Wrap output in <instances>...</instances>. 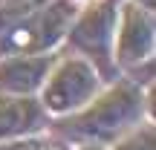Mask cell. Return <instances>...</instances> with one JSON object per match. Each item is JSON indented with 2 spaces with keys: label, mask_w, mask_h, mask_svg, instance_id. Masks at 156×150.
<instances>
[{
  "label": "cell",
  "mask_w": 156,
  "mask_h": 150,
  "mask_svg": "<svg viewBox=\"0 0 156 150\" xmlns=\"http://www.w3.org/2000/svg\"><path fill=\"white\" fill-rule=\"evenodd\" d=\"M153 89L139 87L130 81L127 75H119L107 81L81 110L69 113V116H58L49 121L46 133L61 139L64 145H113L122 133L136 127L145 118H153Z\"/></svg>",
  "instance_id": "cell-1"
},
{
  "label": "cell",
  "mask_w": 156,
  "mask_h": 150,
  "mask_svg": "<svg viewBox=\"0 0 156 150\" xmlns=\"http://www.w3.org/2000/svg\"><path fill=\"white\" fill-rule=\"evenodd\" d=\"M119 3L122 0H90L81 3L67 29L64 46L84 55L98 75L107 81L119 78V67L113 58V44H116V20H119Z\"/></svg>",
  "instance_id": "cell-2"
},
{
  "label": "cell",
  "mask_w": 156,
  "mask_h": 150,
  "mask_svg": "<svg viewBox=\"0 0 156 150\" xmlns=\"http://www.w3.org/2000/svg\"><path fill=\"white\" fill-rule=\"evenodd\" d=\"M101 87H104V78L98 75V69L84 55L61 46L55 64L46 72L44 87L38 89V98L49 113V118H58L81 110Z\"/></svg>",
  "instance_id": "cell-3"
},
{
  "label": "cell",
  "mask_w": 156,
  "mask_h": 150,
  "mask_svg": "<svg viewBox=\"0 0 156 150\" xmlns=\"http://www.w3.org/2000/svg\"><path fill=\"white\" fill-rule=\"evenodd\" d=\"M75 0H46L17 23L0 32V55L12 52H52L61 49L67 29L78 12Z\"/></svg>",
  "instance_id": "cell-4"
},
{
  "label": "cell",
  "mask_w": 156,
  "mask_h": 150,
  "mask_svg": "<svg viewBox=\"0 0 156 150\" xmlns=\"http://www.w3.org/2000/svg\"><path fill=\"white\" fill-rule=\"evenodd\" d=\"M113 58H116L119 75L142 61L156 58V15H153V9H145L136 0H122L119 3Z\"/></svg>",
  "instance_id": "cell-5"
},
{
  "label": "cell",
  "mask_w": 156,
  "mask_h": 150,
  "mask_svg": "<svg viewBox=\"0 0 156 150\" xmlns=\"http://www.w3.org/2000/svg\"><path fill=\"white\" fill-rule=\"evenodd\" d=\"M58 49L52 52H12L0 55V92L15 95H38L46 72L55 64Z\"/></svg>",
  "instance_id": "cell-6"
},
{
  "label": "cell",
  "mask_w": 156,
  "mask_h": 150,
  "mask_svg": "<svg viewBox=\"0 0 156 150\" xmlns=\"http://www.w3.org/2000/svg\"><path fill=\"white\" fill-rule=\"evenodd\" d=\"M49 121L52 118H49V113L44 110L38 95L0 92V141L46 133Z\"/></svg>",
  "instance_id": "cell-7"
},
{
  "label": "cell",
  "mask_w": 156,
  "mask_h": 150,
  "mask_svg": "<svg viewBox=\"0 0 156 150\" xmlns=\"http://www.w3.org/2000/svg\"><path fill=\"white\" fill-rule=\"evenodd\" d=\"M107 150H156V127L153 118H145L136 127H130L127 133H122Z\"/></svg>",
  "instance_id": "cell-8"
},
{
  "label": "cell",
  "mask_w": 156,
  "mask_h": 150,
  "mask_svg": "<svg viewBox=\"0 0 156 150\" xmlns=\"http://www.w3.org/2000/svg\"><path fill=\"white\" fill-rule=\"evenodd\" d=\"M41 3H46V0H0V32L9 29L12 23H17L32 9H38Z\"/></svg>",
  "instance_id": "cell-9"
},
{
  "label": "cell",
  "mask_w": 156,
  "mask_h": 150,
  "mask_svg": "<svg viewBox=\"0 0 156 150\" xmlns=\"http://www.w3.org/2000/svg\"><path fill=\"white\" fill-rule=\"evenodd\" d=\"M69 150H107L104 145H73Z\"/></svg>",
  "instance_id": "cell-10"
},
{
  "label": "cell",
  "mask_w": 156,
  "mask_h": 150,
  "mask_svg": "<svg viewBox=\"0 0 156 150\" xmlns=\"http://www.w3.org/2000/svg\"><path fill=\"white\" fill-rule=\"evenodd\" d=\"M139 6H145V9H156V0H136Z\"/></svg>",
  "instance_id": "cell-11"
},
{
  "label": "cell",
  "mask_w": 156,
  "mask_h": 150,
  "mask_svg": "<svg viewBox=\"0 0 156 150\" xmlns=\"http://www.w3.org/2000/svg\"><path fill=\"white\" fill-rule=\"evenodd\" d=\"M75 3H90V0H75Z\"/></svg>",
  "instance_id": "cell-12"
}]
</instances>
